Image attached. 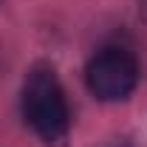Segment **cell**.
<instances>
[{"mask_svg": "<svg viewBox=\"0 0 147 147\" xmlns=\"http://www.w3.org/2000/svg\"><path fill=\"white\" fill-rule=\"evenodd\" d=\"M23 113L26 122L48 147H62L71 130V113L62 85L51 65H34L23 85Z\"/></svg>", "mask_w": 147, "mask_h": 147, "instance_id": "obj_1", "label": "cell"}, {"mask_svg": "<svg viewBox=\"0 0 147 147\" xmlns=\"http://www.w3.org/2000/svg\"><path fill=\"white\" fill-rule=\"evenodd\" d=\"M85 82L88 91L102 99V102H119L133 93L136 82H139V62L136 57L119 48V45H108L102 51H96L85 68Z\"/></svg>", "mask_w": 147, "mask_h": 147, "instance_id": "obj_2", "label": "cell"}, {"mask_svg": "<svg viewBox=\"0 0 147 147\" xmlns=\"http://www.w3.org/2000/svg\"><path fill=\"white\" fill-rule=\"evenodd\" d=\"M139 6H142V14L147 17V0H139Z\"/></svg>", "mask_w": 147, "mask_h": 147, "instance_id": "obj_3", "label": "cell"}, {"mask_svg": "<svg viewBox=\"0 0 147 147\" xmlns=\"http://www.w3.org/2000/svg\"><path fill=\"white\" fill-rule=\"evenodd\" d=\"M113 147H130V144H127V142H119V144H113Z\"/></svg>", "mask_w": 147, "mask_h": 147, "instance_id": "obj_4", "label": "cell"}]
</instances>
